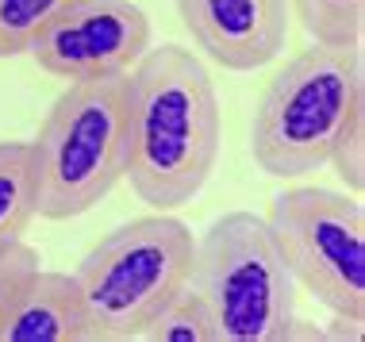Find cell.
I'll use <instances>...</instances> for the list:
<instances>
[{
	"label": "cell",
	"mask_w": 365,
	"mask_h": 342,
	"mask_svg": "<svg viewBox=\"0 0 365 342\" xmlns=\"http://www.w3.org/2000/svg\"><path fill=\"white\" fill-rule=\"evenodd\" d=\"M127 173L158 212L189 204L208 185L223 142V108L208 66L189 46H150L127 70Z\"/></svg>",
	"instance_id": "obj_1"
},
{
	"label": "cell",
	"mask_w": 365,
	"mask_h": 342,
	"mask_svg": "<svg viewBox=\"0 0 365 342\" xmlns=\"http://www.w3.org/2000/svg\"><path fill=\"white\" fill-rule=\"evenodd\" d=\"M365 100L361 46L312 43L262 89L250 120V154L269 177H304L331 162L342 123Z\"/></svg>",
	"instance_id": "obj_2"
},
{
	"label": "cell",
	"mask_w": 365,
	"mask_h": 342,
	"mask_svg": "<svg viewBox=\"0 0 365 342\" xmlns=\"http://www.w3.org/2000/svg\"><path fill=\"white\" fill-rule=\"evenodd\" d=\"M127 154V73L70 81L31 139L38 216L73 219L93 212L123 181Z\"/></svg>",
	"instance_id": "obj_3"
},
{
	"label": "cell",
	"mask_w": 365,
	"mask_h": 342,
	"mask_svg": "<svg viewBox=\"0 0 365 342\" xmlns=\"http://www.w3.org/2000/svg\"><path fill=\"white\" fill-rule=\"evenodd\" d=\"M192 250V231L165 212L108 231L73 269L88 316V342L139 338L158 308L189 285Z\"/></svg>",
	"instance_id": "obj_4"
},
{
	"label": "cell",
	"mask_w": 365,
	"mask_h": 342,
	"mask_svg": "<svg viewBox=\"0 0 365 342\" xmlns=\"http://www.w3.org/2000/svg\"><path fill=\"white\" fill-rule=\"evenodd\" d=\"M189 289L208 304L220 342H281L296 319V277L254 212H227L196 239Z\"/></svg>",
	"instance_id": "obj_5"
},
{
	"label": "cell",
	"mask_w": 365,
	"mask_h": 342,
	"mask_svg": "<svg viewBox=\"0 0 365 342\" xmlns=\"http://www.w3.org/2000/svg\"><path fill=\"white\" fill-rule=\"evenodd\" d=\"M273 239L296 289L312 292L323 308L365 319V208L354 192L319 185L284 189L273 200Z\"/></svg>",
	"instance_id": "obj_6"
},
{
	"label": "cell",
	"mask_w": 365,
	"mask_h": 342,
	"mask_svg": "<svg viewBox=\"0 0 365 342\" xmlns=\"http://www.w3.org/2000/svg\"><path fill=\"white\" fill-rule=\"evenodd\" d=\"M150 51V16L131 0H73L31 43L38 70L70 81L123 77Z\"/></svg>",
	"instance_id": "obj_7"
},
{
	"label": "cell",
	"mask_w": 365,
	"mask_h": 342,
	"mask_svg": "<svg viewBox=\"0 0 365 342\" xmlns=\"http://www.w3.org/2000/svg\"><path fill=\"white\" fill-rule=\"evenodd\" d=\"M185 31L215 66L250 73L289 43V0H177Z\"/></svg>",
	"instance_id": "obj_8"
},
{
	"label": "cell",
	"mask_w": 365,
	"mask_h": 342,
	"mask_svg": "<svg viewBox=\"0 0 365 342\" xmlns=\"http://www.w3.org/2000/svg\"><path fill=\"white\" fill-rule=\"evenodd\" d=\"M0 342H88V316L73 273L38 266L16 292Z\"/></svg>",
	"instance_id": "obj_9"
},
{
	"label": "cell",
	"mask_w": 365,
	"mask_h": 342,
	"mask_svg": "<svg viewBox=\"0 0 365 342\" xmlns=\"http://www.w3.org/2000/svg\"><path fill=\"white\" fill-rule=\"evenodd\" d=\"M38 216V181L31 142H0V250L27 234Z\"/></svg>",
	"instance_id": "obj_10"
},
{
	"label": "cell",
	"mask_w": 365,
	"mask_h": 342,
	"mask_svg": "<svg viewBox=\"0 0 365 342\" xmlns=\"http://www.w3.org/2000/svg\"><path fill=\"white\" fill-rule=\"evenodd\" d=\"M289 12L300 16L312 43L361 46L365 35V0H289Z\"/></svg>",
	"instance_id": "obj_11"
},
{
	"label": "cell",
	"mask_w": 365,
	"mask_h": 342,
	"mask_svg": "<svg viewBox=\"0 0 365 342\" xmlns=\"http://www.w3.org/2000/svg\"><path fill=\"white\" fill-rule=\"evenodd\" d=\"M143 342H220L215 338L212 311L200 300V292L185 285L170 304L158 308V316L143 327Z\"/></svg>",
	"instance_id": "obj_12"
},
{
	"label": "cell",
	"mask_w": 365,
	"mask_h": 342,
	"mask_svg": "<svg viewBox=\"0 0 365 342\" xmlns=\"http://www.w3.org/2000/svg\"><path fill=\"white\" fill-rule=\"evenodd\" d=\"M70 4L73 0H0V58L27 54Z\"/></svg>",
	"instance_id": "obj_13"
},
{
	"label": "cell",
	"mask_w": 365,
	"mask_h": 342,
	"mask_svg": "<svg viewBox=\"0 0 365 342\" xmlns=\"http://www.w3.org/2000/svg\"><path fill=\"white\" fill-rule=\"evenodd\" d=\"M334 173L346 181V192L361 197L365 192V100L350 112V120L342 123L339 139L331 146V162Z\"/></svg>",
	"instance_id": "obj_14"
},
{
	"label": "cell",
	"mask_w": 365,
	"mask_h": 342,
	"mask_svg": "<svg viewBox=\"0 0 365 342\" xmlns=\"http://www.w3.org/2000/svg\"><path fill=\"white\" fill-rule=\"evenodd\" d=\"M38 269V250L27 247L24 239L12 242V247L0 250V323H4L8 308H12L16 292L24 289V281Z\"/></svg>",
	"instance_id": "obj_15"
}]
</instances>
